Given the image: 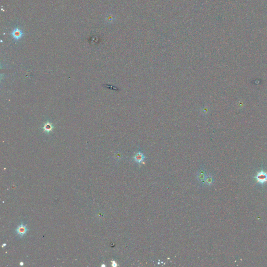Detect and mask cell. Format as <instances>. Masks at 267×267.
Masks as SVG:
<instances>
[{"instance_id":"cell-1","label":"cell","mask_w":267,"mask_h":267,"mask_svg":"<svg viewBox=\"0 0 267 267\" xmlns=\"http://www.w3.org/2000/svg\"><path fill=\"white\" fill-rule=\"evenodd\" d=\"M255 179L259 184L263 185L267 182V173L263 171V170L257 173L255 177Z\"/></svg>"},{"instance_id":"cell-2","label":"cell","mask_w":267,"mask_h":267,"mask_svg":"<svg viewBox=\"0 0 267 267\" xmlns=\"http://www.w3.org/2000/svg\"><path fill=\"white\" fill-rule=\"evenodd\" d=\"M10 35L12 36L13 39L15 41H18L24 36V33L22 29L18 27H16L12 31Z\"/></svg>"},{"instance_id":"cell-3","label":"cell","mask_w":267,"mask_h":267,"mask_svg":"<svg viewBox=\"0 0 267 267\" xmlns=\"http://www.w3.org/2000/svg\"><path fill=\"white\" fill-rule=\"evenodd\" d=\"M28 231V230L27 228L26 225H24L22 223L20 225H19L18 227H17L16 232L19 237H22L26 234Z\"/></svg>"},{"instance_id":"cell-4","label":"cell","mask_w":267,"mask_h":267,"mask_svg":"<svg viewBox=\"0 0 267 267\" xmlns=\"http://www.w3.org/2000/svg\"><path fill=\"white\" fill-rule=\"evenodd\" d=\"M207 172L205 169L203 168H201L197 173V179L198 181L201 183H203L205 179L207 177Z\"/></svg>"},{"instance_id":"cell-5","label":"cell","mask_w":267,"mask_h":267,"mask_svg":"<svg viewBox=\"0 0 267 267\" xmlns=\"http://www.w3.org/2000/svg\"><path fill=\"white\" fill-rule=\"evenodd\" d=\"M145 158H146V157H145L144 154L143 153H141V151H138L135 154L134 157L133 158V159L136 162L141 163L143 162Z\"/></svg>"},{"instance_id":"cell-6","label":"cell","mask_w":267,"mask_h":267,"mask_svg":"<svg viewBox=\"0 0 267 267\" xmlns=\"http://www.w3.org/2000/svg\"><path fill=\"white\" fill-rule=\"evenodd\" d=\"M214 182L215 179L213 178V176L211 174H208L207 175L206 177L204 183L207 186H211L213 184Z\"/></svg>"},{"instance_id":"cell-7","label":"cell","mask_w":267,"mask_h":267,"mask_svg":"<svg viewBox=\"0 0 267 267\" xmlns=\"http://www.w3.org/2000/svg\"><path fill=\"white\" fill-rule=\"evenodd\" d=\"M53 128H54V127L53 126V125L49 122H48L46 123H45V124L44 125V126L43 127V131H44V132H46V133H50V132L52 131Z\"/></svg>"},{"instance_id":"cell-8","label":"cell","mask_w":267,"mask_h":267,"mask_svg":"<svg viewBox=\"0 0 267 267\" xmlns=\"http://www.w3.org/2000/svg\"><path fill=\"white\" fill-rule=\"evenodd\" d=\"M117 266V264L115 261H112V266L113 267H116Z\"/></svg>"},{"instance_id":"cell-9","label":"cell","mask_w":267,"mask_h":267,"mask_svg":"<svg viewBox=\"0 0 267 267\" xmlns=\"http://www.w3.org/2000/svg\"><path fill=\"white\" fill-rule=\"evenodd\" d=\"M20 265H23V263H20Z\"/></svg>"},{"instance_id":"cell-10","label":"cell","mask_w":267,"mask_h":267,"mask_svg":"<svg viewBox=\"0 0 267 267\" xmlns=\"http://www.w3.org/2000/svg\"><path fill=\"white\" fill-rule=\"evenodd\" d=\"M5 245H6V244H4V245H3V246H2V247H4V246H5Z\"/></svg>"}]
</instances>
